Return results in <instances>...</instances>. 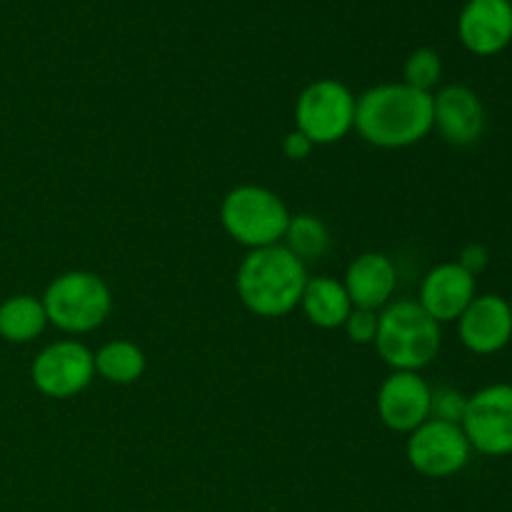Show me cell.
Instances as JSON below:
<instances>
[{
	"label": "cell",
	"mask_w": 512,
	"mask_h": 512,
	"mask_svg": "<svg viewBox=\"0 0 512 512\" xmlns=\"http://www.w3.org/2000/svg\"><path fill=\"white\" fill-rule=\"evenodd\" d=\"M353 128L375 148H410L433 130V93L405 83L375 85L355 100Z\"/></svg>",
	"instance_id": "cell-1"
},
{
	"label": "cell",
	"mask_w": 512,
	"mask_h": 512,
	"mask_svg": "<svg viewBox=\"0 0 512 512\" xmlns=\"http://www.w3.org/2000/svg\"><path fill=\"white\" fill-rule=\"evenodd\" d=\"M308 268L283 243L250 250L235 275V290L245 308L258 318H283L303 298Z\"/></svg>",
	"instance_id": "cell-2"
},
{
	"label": "cell",
	"mask_w": 512,
	"mask_h": 512,
	"mask_svg": "<svg viewBox=\"0 0 512 512\" xmlns=\"http://www.w3.org/2000/svg\"><path fill=\"white\" fill-rule=\"evenodd\" d=\"M440 323H435L418 300H395L378 313L375 350L385 365L405 373H420L440 353Z\"/></svg>",
	"instance_id": "cell-3"
},
{
	"label": "cell",
	"mask_w": 512,
	"mask_h": 512,
	"mask_svg": "<svg viewBox=\"0 0 512 512\" xmlns=\"http://www.w3.org/2000/svg\"><path fill=\"white\" fill-rule=\"evenodd\" d=\"M290 218L293 215L280 195L260 185H238L220 203L225 233L250 250L283 243Z\"/></svg>",
	"instance_id": "cell-4"
},
{
	"label": "cell",
	"mask_w": 512,
	"mask_h": 512,
	"mask_svg": "<svg viewBox=\"0 0 512 512\" xmlns=\"http://www.w3.org/2000/svg\"><path fill=\"white\" fill-rule=\"evenodd\" d=\"M40 300L48 315V325L73 335L100 328L113 310V293L108 283L88 270L58 275Z\"/></svg>",
	"instance_id": "cell-5"
},
{
	"label": "cell",
	"mask_w": 512,
	"mask_h": 512,
	"mask_svg": "<svg viewBox=\"0 0 512 512\" xmlns=\"http://www.w3.org/2000/svg\"><path fill=\"white\" fill-rule=\"evenodd\" d=\"M355 95L340 80L310 83L295 103V130L313 145H333L355 125Z\"/></svg>",
	"instance_id": "cell-6"
},
{
	"label": "cell",
	"mask_w": 512,
	"mask_h": 512,
	"mask_svg": "<svg viewBox=\"0 0 512 512\" xmlns=\"http://www.w3.org/2000/svg\"><path fill=\"white\" fill-rule=\"evenodd\" d=\"M460 428L478 453L488 458L512 455V385H488L470 395Z\"/></svg>",
	"instance_id": "cell-7"
},
{
	"label": "cell",
	"mask_w": 512,
	"mask_h": 512,
	"mask_svg": "<svg viewBox=\"0 0 512 512\" xmlns=\"http://www.w3.org/2000/svg\"><path fill=\"white\" fill-rule=\"evenodd\" d=\"M30 378L45 398H73L93 383L95 355L78 340H55L35 355Z\"/></svg>",
	"instance_id": "cell-8"
},
{
	"label": "cell",
	"mask_w": 512,
	"mask_h": 512,
	"mask_svg": "<svg viewBox=\"0 0 512 512\" xmlns=\"http://www.w3.org/2000/svg\"><path fill=\"white\" fill-rule=\"evenodd\" d=\"M470 448L463 428L443 420H425L408 435L405 455L415 473L425 478H453L468 465Z\"/></svg>",
	"instance_id": "cell-9"
},
{
	"label": "cell",
	"mask_w": 512,
	"mask_h": 512,
	"mask_svg": "<svg viewBox=\"0 0 512 512\" xmlns=\"http://www.w3.org/2000/svg\"><path fill=\"white\" fill-rule=\"evenodd\" d=\"M430 393L433 388L420 373L393 370L380 385L375 408L385 428L410 435L430 420Z\"/></svg>",
	"instance_id": "cell-10"
},
{
	"label": "cell",
	"mask_w": 512,
	"mask_h": 512,
	"mask_svg": "<svg viewBox=\"0 0 512 512\" xmlns=\"http://www.w3.org/2000/svg\"><path fill=\"white\" fill-rule=\"evenodd\" d=\"M483 100L468 85H445L433 95V128L448 140L450 145H475L485 133Z\"/></svg>",
	"instance_id": "cell-11"
},
{
	"label": "cell",
	"mask_w": 512,
	"mask_h": 512,
	"mask_svg": "<svg viewBox=\"0 0 512 512\" xmlns=\"http://www.w3.org/2000/svg\"><path fill=\"white\" fill-rule=\"evenodd\" d=\"M460 43L473 55H498L512 43V3L468 0L458 18Z\"/></svg>",
	"instance_id": "cell-12"
},
{
	"label": "cell",
	"mask_w": 512,
	"mask_h": 512,
	"mask_svg": "<svg viewBox=\"0 0 512 512\" xmlns=\"http://www.w3.org/2000/svg\"><path fill=\"white\" fill-rule=\"evenodd\" d=\"M458 333L465 348L475 355H493L512 340V313L500 295H475L458 318Z\"/></svg>",
	"instance_id": "cell-13"
},
{
	"label": "cell",
	"mask_w": 512,
	"mask_h": 512,
	"mask_svg": "<svg viewBox=\"0 0 512 512\" xmlns=\"http://www.w3.org/2000/svg\"><path fill=\"white\" fill-rule=\"evenodd\" d=\"M475 300V278L458 263H440L430 270L420 285V308L435 323H453Z\"/></svg>",
	"instance_id": "cell-14"
},
{
	"label": "cell",
	"mask_w": 512,
	"mask_h": 512,
	"mask_svg": "<svg viewBox=\"0 0 512 512\" xmlns=\"http://www.w3.org/2000/svg\"><path fill=\"white\" fill-rule=\"evenodd\" d=\"M353 308L383 310L390 303L398 285V270L395 263L383 253H363L348 265L343 280Z\"/></svg>",
	"instance_id": "cell-15"
},
{
	"label": "cell",
	"mask_w": 512,
	"mask_h": 512,
	"mask_svg": "<svg viewBox=\"0 0 512 512\" xmlns=\"http://www.w3.org/2000/svg\"><path fill=\"white\" fill-rule=\"evenodd\" d=\"M300 308L310 323L323 330H333L343 328L350 310H353V303H350L348 290L340 280L320 275V278H308L303 298H300Z\"/></svg>",
	"instance_id": "cell-16"
},
{
	"label": "cell",
	"mask_w": 512,
	"mask_h": 512,
	"mask_svg": "<svg viewBox=\"0 0 512 512\" xmlns=\"http://www.w3.org/2000/svg\"><path fill=\"white\" fill-rule=\"evenodd\" d=\"M48 328L43 300L33 295H13L0 303V338L23 345L43 335Z\"/></svg>",
	"instance_id": "cell-17"
},
{
	"label": "cell",
	"mask_w": 512,
	"mask_h": 512,
	"mask_svg": "<svg viewBox=\"0 0 512 512\" xmlns=\"http://www.w3.org/2000/svg\"><path fill=\"white\" fill-rule=\"evenodd\" d=\"M95 373L113 385H133L145 373V353L130 340H113L95 353Z\"/></svg>",
	"instance_id": "cell-18"
},
{
	"label": "cell",
	"mask_w": 512,
	"mask_h": 512,
	"mask_svg": "<svg viewBox=\"0 0 512 512\" xmlns=\"http://www.w3.org/2000/svg\"><path fill=\"white\" fill-rule=\"evenodd\" d=\"M283 245L300 258L303 263L308 260H320L330 250V230L320 218L308 213H300L290 218L288 230H285Z\"/></svg>",
	"instance_id": "cell-19"
},
{
	"label": "cell",
	"mask_w": 512,
	"mask_h": 512,
	"mask_svg": "<svg viewBox=\"0 0 512 512\" xmlns=\"http://www.w3.org/2000/svg\"><path fill=\"white\" fill-rule=\"evenodd\" d=\"M443 78V60L435 50L430 48H418L415 53L408 55L403 68V83L410 85L415 90H423L430 93L435 85Z\"/></svg>",
	"instance_id": "cell-20"
},
{
	"label": "cell",
	"mask_w": 512,
	"mask_h": 512,
	"mask_svg": "<svg viewBox=\"0 0 512 512\" xmlns=\"http://www.w3.org/2000/svg\"><path fill=\"white\" fill-rule=\"evenodd\" d=\"M468 410V398L450 385H438L430 393V418L460 425Z\"/></svg>",
	"instance_id": "cell-21"
},
{
	"label": "cell",
	"mask_w": 512,
	"mask_h": 512,
	"mask_svg": "<svg viewBox=\"0 0 512 512\" xmlns=\"http://www.w3.org/2000/svg\"><path fill=\"white\" fill-rule=\"evenodd\" d=\"M343 328H345V335H348L353 343L358 345L375 343V335H378V313H375V310L353 308Z\"/></svg>",
	"instance_id": "cell-22"
},
{
	"label": "cell",
	"mask_w": 512,
	"mask_h": 512,
	"mask_svg": "<svg viewBox=\"0 0 512 512\" xmlns=\"http://www.w3.org/2000/svg\"><path fill=\"white\" fill-rule=\"evenodd\" d=\"M488 260H490L488 248H485V245H480V243L465 245V248L460 250V255H458V265L463 270H468L473 278H475V275L483 273L485 268H488Z\"/></svg>",
	"instance_id": "cell-23"
},
{
	"label": "cell",
	"mask_w": 512,
	"mask_h": 512,
	"mask_svg": "<svg viewBox=\"0 0 512 512\" xmlns=\"http://www.w3.org/2000/svg\"><path fill=\"white\" fill-rule=\"evenodd\" d=\"M313 148L315 145L310 143V140L305 138L300 130H290L283 140V153H285V158H290V160H305L310 153H313Z\"/></svg>",
	"instance_id": "cell-24"
},
{
	"label": "cell",
	"mask_w": 512,
	"mask_h": 512,
	"mask_svg": "<svg viewBox=\"0 0 512 512\" xmlns=\"http://www.w3.org/2000/svg\"><path fill=\"white\" fill-rule=\"evenodd\" d=\"M508 305H510V313H512V298L508 300Z\"/></svg>",
	"instance_id": "cell-25"
},
{
	"label": "cell",
	"mask_w": 512,
	"mask_h": 512,
	"mask_svg": "<svg viewBox=\"0 0 512 512\" xmlns=\"http://www.w3.org/2000/svg\"><path fill=\"white\" fill-rule=\"evenodd\" d=\"M508 3H512V0H508Z\"/></svg>",
	"instance_id": "cell-26"
}]
</instances>
